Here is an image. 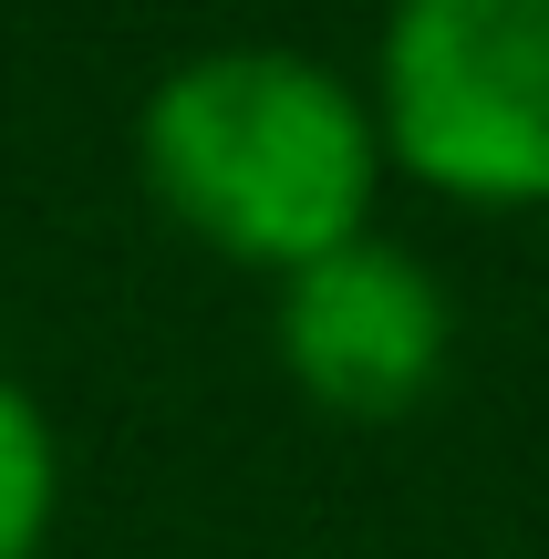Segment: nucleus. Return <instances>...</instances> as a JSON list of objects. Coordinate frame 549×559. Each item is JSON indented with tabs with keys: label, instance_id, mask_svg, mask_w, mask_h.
Returning <instances> with one entry per match:
<instances>
[{
	"label": "nucleus",
	"instance_id": "1",
	"mask_svg": "<svg viewBox=\"0 0 549 559\" xmlns=\"http://www.w3.org/2000/svg\"><path fill=\"white\" fill-rule=\"evenodd\" d=\"M135 166L187 239L290 280L373 228L384 135H373L363 83H343L322 52L218 41L156 73L135 115Z\"/></svg>",
	"mask_w": 549,
	"mask_h": 559
},
{
	"label": "nucleus",
	"instance_id": "2",
	"mask_svg": "<svg viewBox=\"0 0 549 559\" xmlns=\"http://www.w3.org/2000/svg\"><path fill=\"white\" fill-rule=\"evenodd\" d=\"M384 166L456 207H549V0H405L373 41Z\"/></svg>",
	"mask_w": 549,
	"mask_h": 559
},
{
	"label": "nucleus",
	"instance_id": "3",
	"mask_svg": "<svg viewBox=\"0 0 549 559\" xmlns=\"http://www.w3.org/2000/svg\"><path fill=\"white\" fill-rule=\"evenodd\" d=\"M281 373L301 383L322 415L343 425H394L446 383V353H456V300L415 249L394 239H343L322 249L311 270L281 280Z\"/></svg>",
	"mask_w": 549,
	"mask_h": 559
},
{
	"label": "nucleus",
	"instance_id": "4",
	"mask_svg": "<svg viewBox=\"0 0 549 559\" xmlns=\"http://www.w3.org/2000/svg\"><path fill=\"white\" fill-rule=\"evenodd\" d=\"M62 508V445L41 425V404L0 373V559H41Z\"/></svg>",
	"mask_w": 549,
	"mask_h": 559
}]
</instances>
